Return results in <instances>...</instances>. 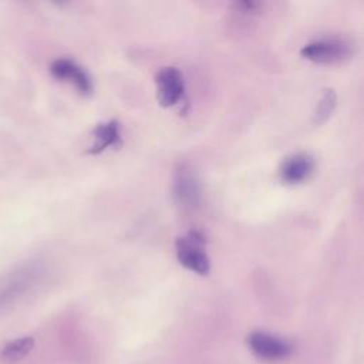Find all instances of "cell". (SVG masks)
<instances>
[{"label": "cell", "instance_id": "6da1fadb", "mask_svg": "<svg viewBox=\"0 0 364 364\" xmlns=\"http://www.w3.org/2000/svg\"><path fill=\"white\" fill-rule=\"evenodd\" d=\"M44 276L41 260H26L0 277V317L21 303Z\"/></svg>", "mask_w": 364, "mask_h": 364}, {"label": "cell", "instance_id": "7a4b0ae2", "mask_svg": "<svg viewBox=\"0 0 364 364\" xmlns=\"http://www.w3.org/2000/svg\"><path fill=\"white\" fill-rule=\"evenodd\" d=\"M206 237L199 230H191L175 240L178 262L188 270L206 276L210 270V260L205 252Z\"/></svg>", "mask_w": 364, "mask_h": 364}, {"label": "cell", "instance_id": "3957f363", "mask_svg": "<svg viewBox=\"0 0 364 364\" xmlns=\"http://www.w3.org/2000/svg\"><path fill=\"white\" fill-rule=\"evenodd\" d=\"M353 43L341 37H324L304 44L300 55L316 64H337L353 55Z\"/></svg>", "mask_w": 364, "mask_h": 364}, {"label": "cell", "instance_id": "277c9868", "mask_svg": "<svg viewBox=\"0 0 364 364\" xmlns=\"http://www.w3.org/2000/svg\"><path fill=\"white\" fill-rule=\"evenodd\" d=\"M173 196L179 206L188 210H193L200 206L202 193L199 181L186 164H181L175 169L173 175Z\"/></svg>", "mask_w": 364, "mask_h": 364}, {"label": "cell", "instance_id": "5b68a950", "mask_svg": "<svg viewBox=\"0 0 364 364\" xmlns=\"http://www.w3.org/2000/svg\"><path fill=\"white\" fill-rule=\"evenodd\" d=\"M250 351L260 360L264 361H280L291 354V344L286 340L266 333L253 331L246 338Z\"/></svg>", "mask_w": 364, "mask_h": 364}, {"label": "cell", "instance_id": "8992f818", "mask_svg": "<svg viewBox=\"0 0 364 364\" xmlns=\"http://www.w3.org/2000/svg\"><path fill=\"white\" fill-rule=\"evenodd\" d=\"M156 100L164 108L181 101L185 92V80L176 67H164L155 74Z\"/></svg>", "mask_w": 364, "mask_h": 364}, {"label": "cell", "instance_id": "52a82bcc", "mask_svg": "<svg viewBox=\"0 0 364 364\" xmlns=\"http://www.w3.org/2000/svg\"><path fill=\"white\" fill-rule=\"evenodd\" d=\"M50 73L54 78L73 84L77 91L82 95H90L92 92V80L90 74L71 58H57L50 65Z\"/></svg>", "mask_w": 364, "mask_h": 364}, {"label": "cell", "instance_id": "ba28073f", "mask_svg": "<svg viewBox=\"0 0 364 364\" xmlns=\"http://www.w3.org/2000/svg\"><path fill=\"white\" fill-rule=\"evenodd\" d=\"M314 169V159L309 154H296L289 156L280 166V179L287 185H296L306 181Z\"/></svg>", "mask_w": 364, "mask_h": 364}, {"label": "cell", "instance_id": "9c48e42d", "mask_svg": "<svg viewBox=\"0 0 364 364\" xmlns=\"http://www.w3.org/2000/svg\"><path fill=\"white\" fill-rule=\"evenodd\" d=\"M94 144L90 146L87 154L97 155L107 148H117L121 146V127L117 119H111L104 124H98L92 129Z\"/></svg>", "mask_w": 364, "mask_h": 364}, {"label": "cell", "instance_id": "30bf717a", "mask_svg": "<svg viewBox=\"0 0 364 364\" xmlns=\"http://www.w3.org/2000/svg\"><path fill=\"white\" fill-rule=\"evenodd\" d=\"M34 348L33 337H21L9 341L0 348V361L6 364H14L21 361Z\"/></svg>", "mask_w": 364, "mask_h": 364}, {"label": "cell", "instance_id": "8fae6325", "mask_svg": "<svg viewBox=\"0 0 364 364\" xmlns=\"http://www.w3.org/2000/svg\"><path fill=\"white\" fill-rule=\"evenodd\" d=\"M336 104H337V95H336L334 90H331V88L326 90L321 95V100L318 101V104L316 107L314 117H313L314 124L320 125V124L326 122L330 118V115L333 114Z\"/></svg>", "mask_w": 364, "mask_h": 364}, {"label": "cell", "instance_id": "7c38bea8", "mask_svg": "<svg viewBox=\"0 0 364 364\" xmlns=\"http://www.w3.org/2000/svg\"><path fill=\"white\" fill-rule=\"evenodd\" d=\"M235 7H236L240 13L250 14V13H255V11L259 10L260 3H256V1H237V3H235Z\"/></svg>", "mask_w": 364, "mask_h": 364}]
</instances>
